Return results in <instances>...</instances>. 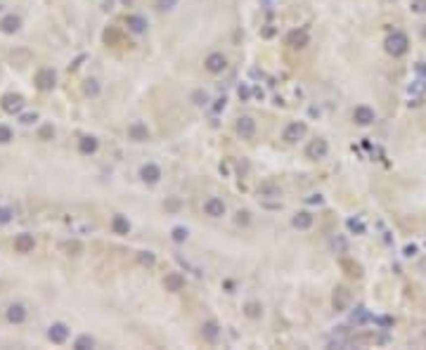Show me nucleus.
<instances>
[{
    "label": "nucleus",
    "instance_id": "nucleus-48",
    "mask_svg": "<svg viewBox=\"0 0 426 350\" xmlns=\"http://www.w3.org/2000/svg\"><path fill=\"white\" fill-rule=\"evenodd\" d=\"M422 38H424V43H426V26L422 29Z\"/></svg>",
    "mask_w": 426,
    "mask_h": 350
},
{
    "label": "nucleus",
    "instance_id": "nucleus-40",
    "mask_svg": "<svg viewBox=\"0 0 426 350\" xmlns=\"http://www.w3.org/2000/svg\"><path fill=\"white\" fill-rule=\"evenodd\" d=\"M237 223H239V225L249 223V211H239V213H237Z\"/></svg>",
    "mask_w": 426,
    "mask_h": 350
},
{
    "label": "nucleus",
    "instance_id": "nucleus-6",
    "mask_svg": "<svg viewBox=\"0 0 426 350\" xmlns=\"http://www.w3.org/2000/svg\"><path fill=\"white\" fill-rule=\"evenodd\" d=\"M204 66H206L209 74H223L225 69H227V59H225V54H220V52H211L206 57Z\"/></svg>",
    "mask_w": 426,
    "mask_h": 350
},
{
    "label": "nucleus",
    "instance_id": "nucleus-7",
    "mask_svg": "<svg viewBox=\"0 0 426 350\" xmlns=\"http://www.w3.org/2000/svg\"><path fill=\"white\" fill-rule=\"evenodd\" d=\"M225 201L223 199H218V197H211V199H206V203H204V213L209 215V218H223L225 215Z\"/></svg>",
    "mask_w": 426,
    "mask_h": 350
},
{
    "label": "nucleus",
    "instance_id": "nucleus-18",
    "mask_svg": "<svg viewBox=\"0 0 426 350\" xmlns=\"http://www.w3.org/2000/svg\"><path fill=\"white\" fill-rule=\"evenodd\" d=\"M126 26H128V31H133V33H145L147 31V19L142 14H128Z\"/></svg>",
    "mask_w": 426,
    "mask_h": 350
},
{
    "label": "nucleus",
    "instance_id": "nucleus-3",
    "mask_svg": "<svg viewBox=\"0 0 426 350\" xmlns=\"http://www.w3.org/2000/svg\"><path fill=\"white\" fill-rule=\"evenodd\" d=\"M327 154H329V145H327V140H322V138H315L308 147H306V156L313 159V161L324 159Z\"/></svg>",
    "mask_w": 426,
    "mask_h": 350
},
{
    "label": "nucleus",
    "instance_id": "nucleus-21",
    "mask_svg": "<svg viewBox=\"0 0 426 350\" xmlns=\"http://www.w3.org/2000/svg\"><path fill=\"white\" fill-rule=\"evenodd\" d=\"M97 147H100V142H97V138H93V135H83V138L78 140V151L85 154V156L95 154Z\"/></svg>",
    "mask_w": 426,
    "mask_h": 350
},
{
    "label": "nucleus",
    "instance_id": "nucleus-47",
    "mask_svg": "<svg viewBox=\"0 0 426 350\" xmlns=\"http://www.w3.org/2000/svg\"><path fill=\"white\" fill-rule=\"evenodd\" d=\"M310 203H322V197H313V199H308Z\"/></svg>",
    "mask_w": 426,
    "mask_h": 350
},
{
    "label": "nucleus",
    "instance_id": "nucleus-17",
    "mask_svg": "<svg viewBox=\"0 0 426 350\" xmlns=\"http://www.w3.org/2000/svg\"><path fill=\"white\" fill-rule=\"evenodd\" d=\"M21 26V19L17 17V14H5L2 19H0V31L7 33V36H12V33H17Z\"/></svg>",
    "mask_w": 426,
    "mask_h": 350
},
{
    "label": "nucleus",
    "instance_id": "nucleus-20",
    "mask_svg": "<svg viewBox=\"0 0 426 350\" xmlns=\"http://www.w3.org/2000/svg\"><path fill=\"white\" fill-rule=\"evenodd\" d=\"M5 315H7V322H12V324H21V322L26 319V308H24L21 303H12Z\"/></svg>",
    "mask_w": 426,
    "mask_h": 350
},
{
    "label": "nucleus",
    "instance_id": "nucleus-27",
    "mask_svg": "<svg viewBox=\"0 0 426 350\" xmlns=\"http://www.w3.org/2000/svg\"><path fill=\"white\" fill-rule=\"evenodd\" d=\"M410 90V95H424L426 93V78H419V81H415V83L407 88Z\"/></svg>",
    "mask_w": 426,
    "mask_h": 350
},
{
    "label": "nucleus",
    "instance_id": "nucleus-32",
    "mask_svg": "<svg viewBox=\"0 0 426 350\" xmlns=\"http://www.w3.org/2000/svg\"><path fill=\"white\" fill-rule=\"evenodd\" d=\"M12 128L7 126H0V145H7V142H12Z\"/></svg>",
    "mask_w": 426,
    "mask_h": 350
},
{
    "label": "nucleus",
    "instance_id": "nucleus-11",
    "mask_svg": "<svg viewBox=\"0 0 426 350\" xmlns=\"http://www.w3.org/2000/svg\"><path fill=\"white\" fill-rule=\"evenodd\" d=\"M140 178H142V182H147V185H157L161 180V168L157 163H145L140 168Z\"/></svg>",
    "mask_w": 426,
    "mask_h": 350
},
{
    "label": "nucleus",
    "instance_id": "nucleus-12",
    "mask_svg": "<svg viewBox=\"0 0 426 350\" xmlns=\"http://www.w3.org/2000/svg\"><path fill=\"white\" fill-rule=\"evenodd\" d=\"M2 109L7 111V114H19L21 109H24V97L21 95H14V93H10V95L2 97Z\"/></svg>",
    "mask_w": 426,
    "mask_h": 350
},
{
    "label": "nucleus",
    "instance_id": "nucleus-25",
    "mask_svg": "<svg viewBox=\"0 0 426 350\" xmlns=\"http://www.w3.org/2000/svg\"><path fill=\"white\" fill-rule=\"evenodd\" d=\"M187 237H190V232H187L185 227H173V232H170V239H173L175 244H182V242H187Z\"/></svg>",
    "mask_w": 426,
    "mask_h": 350
},
{
    "label": "nucleus",
    "instance_id": "nucleus-44",
    "mask_svg": "<svg viewBox=\"0 0 426 350\" xmlns=\"http://www.w3.org/2000/svg\"><path fill=\"white\" fill-rule=\"evenodd\" d=\"M417 74L426 76V62H419V64H417Z\"/></svg>",
    "mask_w": 426,
    "mask_h": 350
},
{
    "label": "nucleus",
    "instance_id": "nucleus-16",
    "mask_svg": "<svg viewBox=\"0 0 426 350\" xmlns=\"http://www.w3.org/2000/svg\"><path fill=\"white\" fill-rule=\"evenodd\" d=\"M128 138L133 140V142H145V140H149L147 126H145V123H140V121L130 123V126H128Z\"/></svg>",
    "mask_w": 426,
    "mask_h": 350
},
{
    "label": "nucleus",
    "instance_id": "nucleus-23",
    "mask_svg": "<svg viewBox=\"0 0 426 350\" xmlns=\"http://www.w3.org/2000/svg\"><path fill=\"white\" fill-rule=\"evenodd\" d=\"M111 230H114V234H128L130 232V223H128L126 215H114V218H111Z\"/></svg>",
    "mask_w": 426,
    "mask_h": 350
},
{
    "label": "nucleus",
    "instance_id": "nucleus-29",
    "mask_svg": "<svg viewBox=\"0 0 426 350\" xmlns=\"http://www.w3.org/2000/svg\"><path fill=\"white\" fill-rule=\"evenodd\" d=\"M138 260H140V265H145V267H154V263H157L154 253H149V251H142L138 255Z\"/></svg>",
    "mask_w": 426,
    "mask_h": 350
},
{
    "label": "nucleus",
    "instance_id": "nucleus-26",
    "mask_svg": "<svg viewBox=\"0 0 426 350\" xmlns=\"http://www.w3.org/2000/svg\"><path fill=\"white\" fill-rule=\"evenodd\" d=\"M83 90H85V95H90V97H97L100 95V83H97L95 78H88L83 85Z\"/></svg>",
    "mask_w": 426,
    "mask_h": 350
},
{
    "label": "nucleus",
    "instance_id": "nucleus-34",
    "mask_svg": "<svg viewBox=\"0 0 426 350\" xmlns=\"http://www.w3.org/2000/svg\"><path fill=\"white\" fill-rule=\"evenodd\" d=\"M282 192H279V187H275V185H266V187H261V197H279Z\"/></svg>",
    "mask_w": 426,
    "mask_h": 350
},
{
    "label": "nucleus",
    "instance_id": "nucleus-24",
    "mask_svg": "<svg viewBox=\"0 0 426 350\" xmlns=\"http://www.w3.org/2000/svg\"><path fill=\"white\" fill-rule=\"evenodd\" d=\"M93 346H95V339H93V336H88V334H85V336H78L76 343H74L76 350H90Z\"/></svg>",
    "mask_w": 426,
    "mask_h": 350
},
{
    "label": "nucleus",
    "instance_id": "nucleus-33",
    "mask_svg": "<svg viewBox=\"0 0 426 350\" xmlns=\"http://www.w3.org/2000/svg\"><path fill=\"white\" fill-rule=\"evenodd\" d=\"M192 102L197 106H204V104H209V95L206 93H202V90H197L194 95H192Z\"/></svg>",
    "mask_w": 426,
    "mask_h": 350
},
{
    "label": "nucleus",
    "instance_id": "nucleus-10",
    "mask_svg": "<svg viewBox=\"0 0 426 350\" xmlns=\"http://www.w3.org/2000/svg\"><path fill=\"white\" fill-rule=\"evenodd\" d=\"M331 303H334V310H336V312H343V310L348 308V303H351V291L346 287H336L334 289Z\"/></svg>",
    "mask_w": 426,
    "mask_h": 350
},
{
    "label": "nucleus",
    "instance_id": "nucleus-13",
    "mask_svg": "<svg viewBox=\"0 0 426 350\" xmlns=\"http://www.w3.org/2000/svg\"><path fill=\"white\" fill-rule=\"evenodd\" d=\"M48 339L53 341V343H57V346L64 343V341L69 339V327H66L64 322H54L53 327L48 329Z\"/></svg>",
    "mask_w": 426,
    "mask_h": 350
},
{
    "label": "nucleus",
    "instance_id": "nucleus-45",
    "mask_svg": "<svg viewBox=\"0 0 426 350\" xmlns=\"http://www.w3.org/2000/svg\"><path fill=\"white\" fill-rule=\"evenodd\" d=\"M417 253V246H405V255H415Z\"/></svg>",
    "mask_w": 426,
    "mask_h": 350
},
{
    "label": "nucleus",
    "instance_id": "nucleus-1",
    "mask_svg": "<svg viewBox=\"0 0 426 350\" xmlns=\"http://www.w3.org/2000/svg\"><path fill=\"white\" fill-rule=\"evenodd\" d=\"M386 52L393 54V57H403L407 50H410V41H407V36H405L403 31H393L388 38H386Z\"/></svg>",
    "mask_w": 426,
    "mask_h": 350
},
{
    "label": "nucleus",
    "instance_id": "nucleus-8",
    "mask_svg": "<svg viewBox=\"0 0 426 350\" xmlns=\"http://www.w3.org/2000/svg\"><path fill=\"white\" fill-rule=\"evenodd\" d=\"M310 43V36L306 29H294V31H289L287 36V45L289 48H296V50H301V48H306Z\"/></svg>",
    "mask_w": 426,
    "mask_h": 350
},
{
    "label": "nucleus",
    "instance_id": "nucleus-41",
    "mask_svg": "<svg viewBox=\"0 0 426 350\" xmlns=\"http://www.w3.org/2000/svg\"><path fill=\"white\" fill-rule=\"evenodd\" d=\"M53 135H54L53 126H43L41 128V138H53Z\"/></svg>",
    "mask_w": 426,
    "mask_h": 350
},
{
    "label": "nucleus",
    "instance_id": "nucleus-38",
    "mask_svg": "<svg viewBox=\"0 0 426 350\" xmlns=\"http://www.w3.org/2000/svg\"><path fill=\"white\" fill-rule=\"evenodd\" d=\"M367 319H370V315L365 312V308H358V312H353V322H358V324L367 322Z\"/></svg>",
    "mask_w": 426,
    "mask_h": 350
},
{
    "label": "nucleus",
    "instance_id": "nucleus-5",
    "mask_svg": "<svg viewBox=\"0 0 426 350\" xmlns=\"http://www.w3.org/2000/svg\"><path fill=\"white\" fill-rule=\"evenodd\" d=\"M353 121H355L358 126H372L374 121H376V114H374L372 106L360 104V106L353 109Z\"/></svg>",
    "mask_w": 426,
    "mask_h": 350
},
{
    "label": "nucleus",
    "instance_id": "nucleus-37",
    "mask_svg": "<svg viewBox=\"0 0 426 350\" xmlns=\"http://www.w3.org/2000/svg\"><path fill=\"white\" fill-rule=\"evenodd\" d=\"M175 2H178V0H157V7H159L161 12H166V10H173Z\"/></svg>",
    "mask_w": 426,
    "mask_h": 350
},
{
    "label": "nucleus",
    "instance_id": "nucleus-19",
    "mask_svg": "<svg viewBox=\"0 0 426 350\" xmlns=\"http://www.w3.org/2000/svg\"><path fill=\"white\" fill-rule=\"evenodd\" d=\"M202 336L206 343H215V341L220 339V327H218V322H204L202 327Z\"/></svg>",
    "mask_w": 426,
    "mask_h": 350
},
{
    "label": "nucleus",
    "instance_id": "nucleus-14",
    "mask_svg": "<svg viewBox=\"0 0 426 350\" xmlns=\"http://www.w3.org/2000/svg\"><path fill=\"white\" fill-rule=\"evenodd\" d=\"M163 287H166V291H170V294H178V291L185 289V277H182L180 272H168L166 279H163Z\"/></svg>",
    "mask_w": 426,
    "mask_h": 350
},
{
    "label": "nucleus",
    "instance_id": "nucleus-46",
    "mask_svg": "<svg viewBox=\"0 0 426 350\" xmlns=\"http://www.w3.org/2000/svg\"><path fill=\"white\" fill-rule=\"evenodd\" d=\"M419 272H422V275H426V258H422V260H419Z\"/></svg>",
    "mask_w": 426,
    "mask_h": 350
},
{
    "label": "nucleus",
    "instance_id": "nucleus-30",
    "mask_svg": "<svg viewBox=\"0 0 426 350\" xmlns=\"http://www.w3.org/2000/svg\"><path fill=\"white\" fill-rule=\"evenodd\" d=\"M331 246H334V251H336V253H346V251H348V242H346L343 237L331 239Z\"/></svg>",
    "mask_w": 426,
    "mask_h": 350
},
{
    "label": "nucleus",
    "instance_id": "nucleus-39",
    "mask_svg": "<svg viewBox=\"0 0 426 350\" xmlns=\"http://www.w3.org/2000/svg\"><path fill=\"white\" fill-rule=\"evenodd\" d=\"M64 251H69V253H78L81 251V244L78 242H66V244H62Z\"/></svg>",
    "mask_w": 426,
    "mask_h": 350
},
{
    "label": "nucleus",
    "instance_id": "nucleus-22",
    "mask_svg": "<svg viewBox=\"0 0 426 350\" xmlns=\"http://www.w3.org/2000/svg\"><path fill=\"white\" fill-rule=\"evenodd\" d=\"M291 225H294L296 230H308L310 225H313V215H310L308 211H301L291 218Z\"/></svg>",
    "mask_w": 426,
    "mask_h": 350
},
{
    "label": "nucleus",
    "instance_id": "nucleus-42",
    "mask_svg": "<svg viewBox=\"0 0 426 350\" xmlns=\"http://www.w3.org/2000/svg\"><path fill=\"white\" fill-rule=\"evenodd\" d=\"M33 121H38V116H36V114H24V116H21V123H26V126H29V123H33Z\"/></svg>",
    "mask_w": 426,
    "mask_h": 350
},
{
    "label": "nucleus",
    "instance_id": "nucleus-9",
    "mask_svg": "<svg viewBox=\"0 0 426 350\" xmlns=\"http://www.w3.org/2000/svg\"><path fill=\"white\" fill-rule=\"evenodd\" d=\"M237 133L242 135L244 140H251L256 135V118H251V116H239L237 118Z\"/></svg>",
    "mask_w": 426,
    "mask_h": 350
},
{
    "label": "nucleus",
    "instance_id": "nucleus-28",
    "mask_svg": "<svg viewBox=\"0 0 426 350\" xmlns=\"http://www.w3.org/2000/svg\"><path fill=\"white\" fill-rule=\"evenodd\" d=\"M261 312H263V310H261V305H258V303H246V308H244L246 317L258 319V317H261Z\"/></svg>",
    "mask_w": 426,
    "mask_h": 350
},
{
    "label": "nucleus",
    "instance_id": "nucleus-2",
    "mask_svg": "<svg viewBox=\"0 0 426 350\" xmlns=\"http://www.w3.org/2000/svg\"><path fill=\"white\" fill-rule=\"evenodd\" d=\"M306 133H308V126H306L303 121H294V123H289V126L284 128V135H282V138L287 140L289 145H294V142L306 138Z\"/></svg>",
    "mask_w": 426,
    "mask_h": 350
},
{
    "label": "nucleus",
    "instance_id": "nucleus-36",
    "mask_svg": "<svg viewBox=\"0 0 426 350\" xmlns=\"http://www.w3.org/2000/svg\"><path fill=\"white\" fill-rule=\"evenodd\" d=\"M12 208H7V206H0V225H7L12 220Z\"/></svg>",
    "mask_w": 426,
    "mask_h": 350
},
{
    "label": "nucleus",
    "instance_id": "nucleus-43",
    "mask_svg": "<svg viewBox=\"0 0 426 350\" xmlns=\"http://www.w3.org/2000/svg\"><path fill=\"white\" fill-rule=\"evenodd\" d=\"M239 97H242V100H249V88H246V85H239Z\"/></svg>",
    "mask_w": 426,
    "mask_h": 350
},
{
    "label": "nucleus",
    "instance_id": "nucleus-15",
    "mask_svg": "<svg viewBox=\"0 0 426 350\" xmlns=\"http://www.w3.org/2000/svg\"><path fill=\"white\" fill-rule=\"evenodd\" d=\"M33 246H36V242H33V234H17L14 237V251L17 253H31Z\"/></svg>",
    "mask_w": 426,
    "mask_h": 350
},
{
    "label": "nucleus",
    "instance_id": "nucleus-4",
    "mask_svg": "<svg viewBox=\"0 0 426 350\" xmlns=\"http://www.w3.org/2000/svg\"><path fill=\"white\" fill-rule=\"evenodd\" d=\"M54 83H57V74H54L53 69H41L36 74V88L43 90V93H50L54 88Z\"/></svg>",
    "mask_w": 426,
    "mask_h": 350
},
{
    "label": "nucleus",
    "instance_id": "nucleus-35",
    "mask_svg": "<svg viewBox=\"0 0 426 350\" xmlns=\"http://www.w3.org/2000/svg\"><path fill=\"white\" fill-rule=\"evenodd\" d=\"M410 10L415 12V14H426V0H412Z\"/></svg>",
    "mask_w": 426,
    "mask_h": 350
},
{
    "label": "nucleus",
    "instance_id": "nucleus-31",
    "mask_svg": "<svg viewBox=\"0 0 426 350\" xmlns=\"http://www.w3.org/2000/svg\"><path fill=\"white\" fill-rule=\"evenodd\" d=\"M346 225H348V230H351V232H358V234L365 232V223H362L360 218H351Z\"/></svg>",
    "mask_w": 426,
    "mask_h": 350
}]
</instances>
